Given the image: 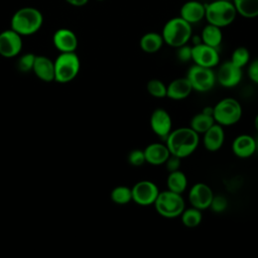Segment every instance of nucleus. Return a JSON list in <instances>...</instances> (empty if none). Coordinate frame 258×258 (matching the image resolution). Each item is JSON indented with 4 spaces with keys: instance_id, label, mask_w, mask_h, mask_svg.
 <instances>
[{
    "instance_id": "30",
    "label": "nucleus",
    "mask_w": 258,
    "mask_h": 258,
    "mask_svg": "<svg viewBox=\"0 0 258 258\" xmlns=\"http://www.w3.org/2000/svg\"><path fill=\"white\" fill-rule=\"evenodd\" d=\"M235 66L243 69L245 68L250 61V52L247 47L245 46H238L236 47L231 55L230 59Z\"/></svg>"
},
{
    "instance_id": "29",
    "label": "nucleus",
    "mask_w": 258,
    "mask_h": 258,
    "mask_svg": "<svg viewBox=\"0 0 258 258\" xmlns=\"http://www.w3.org/2000/svg\"><path fill=\"white\" fill-rule=\"evenodd\" d=\"M146 90L150 96L156 99L166 97V85L159 79H151L146 84Z\"/></svg>"
},
{
    "instance_id": "37",
    "label": "nucleus",
    "mask_w": 258,
    "mask_h": 258,
    "mask_svg": "<svg viewBox=\"0 0 258 258\" xmlns=\"http://www.w3.org/2000/svg\"><path fill=\"white\" fill-rule=\"evenodd\" d=\"M66 2H68L70 5L75 6V7H82L85 6L89 0H64Z\"/></svg>"
},
{
    "instance_id": "20",
    "label": "nucleus",
    "mask_w": 258,
    "mask_h": 258,
    "mask_svg": "<svg viewBox=\"0 0 258 258\" xmlns=\"http://www.w3.org/2000/svg\"><path fill=\"white\" fill-rule=\"evenodd\" d=\"M206 6L197 0H189L182 4L179 10V16L191 25L205 18Z\"/></svg>"
},
{
    "instance_id": "6",
    "label": "nucleus",
    "mask_w": 258,
    "mask_h": 258,
    "mask_svg": "<svg viewBox=\"0 0 258 258\" xmlns=\"http://www.w3.org/2000/svg\"><path fill=\"white\" fill-rule=\"evenodd\" d=\"M153 206L161 217L173 219L180 216L185 208V202L180 194L166 189L159 191Z\"/></svg>"
},
{
    "instance_id": "5",
    "label": "nucleus",
    "mask_w": 258,
    "mask_h": 258,
    "mask_svg": "<svg viewBox=\"0 0 258 258\" xmlns=\"http://www.w3.org/2000/svg\"><path fill=\"white\" fill-rule=\"evenodd\" d=\"M243 109L240 102L234 98H224L213 106V118L215 123L221 126H232L238 123L242 117Z\"/></svg>"
},
{
    "instance_id": "14",
    "label": "nucleus",
    "mask_w": 258,
    "mask_h": 258,
    "mask_svg": "<svg viewBox=\"0 0 258 258\" xmlns=\"http://www.w3.org/2000/svg\"><path fill=\"white\" fill-rule=\"evenodd\" d=\"M22 48V36L12 28L0 32V55L14 57Z\"/></svg>"
},
{
    "instance_id": "18",
    "label": "nucleus",
    "mask_w": 258,
    "mask_h": 258,
    "mask_svg": "<svg viewBox=\"0 0 258 258\" xmlns=\"http://www.w3.org/2000/svg\"><path fill=\"white\" fill-rule=\"evenodd\" d=\"M145 161L154 166L162 165L170 155V152L165 143L153 142L148 144L144 149Z\"/></svg>"
},
{
    "instance_id": "12",
    "label": "nucleus",
    "mask_w": 258,
    "mask_h": 258,
    "mask_svg": "<svg viewBox=\"0 0 258 258\" xmlns=\"http://www.w3.org/2000/svg\"><path fill=\"white\" fill-rule=\"evenodd\" d=\"M214 197V191L210 185L205 182H197L192 184L188 190V202L191 207L201 211L210 208Z\"/></svg>"
},
{
    "instance_id": "10",
    "label": "nucleus",
    "mask_w": 258,
    "mask_h": 258,
    "mask_svg": "<svg viewBox=\"0 0 258 258\" xmlns=\"http://www.w3.org/2000/svg\"><path fill=\"white\" fill-rule=\"evenodd\" d=\"M191 60L195 64L214 69L220 63V53L218 48L201 42L191 45Z\"/></svg>"
},
{
    "instance_id": "32",
    "label": "nucleus",
    "mask_w": 258,
    "mask_h": 258,
    "mask_svg": "<svg viewBox=\"0 0 258 258\" xmlns=\"http://www.w3.org/2000/svg\"><path fill=\"white\" fill-rule=\"evenodd\" d=\"M35 55L33 53H25L19 57L17 61V69L22 73H27L32 70Z\"/></svg>"
},
{
    "instance_id": "1",
    "label": "nucleus",
    "mask_w": 258,
    "mask_h": 258,
    "mask_svg": "<svg viewBox=\"0 0 258 258\" xmlns=\"http://www.w3.org/2000/svg\"><path fill=\"white\" fill-rule=\"evenodd\" d=\"M170 154L182 158L191 155L199 147L200 134L188 127L172 129L164 140Z\"/></svg>"
},
{
    "instance_id": "2",
    "label": "nucleus",
    "mask_w": 258,
    "mask_h": 258,
    "mask_svg": "<svg viewBox=\"0 0 258 258\" xmlns=\"http://www.w3.org/2000/svg\"><path fill=\"white\" fill-rule=\"evenodd\" d=\"M42 23V13L34 7L26 6L14 12L10 21V28L21 36H26L37 32L41 28Z\"/></svg>"
},
{
    "instance_id": "11",
    "label": "nucleus",
    "mask_w": 258,
    "mask_h": 258,
    "mask_svg": "<svg viewBox=\"0 0 258 258\" xmlns=\"http://www.w3.org/2000/svg\"><path fill=\"white\" fill-rule=\"evenodd\" d=\"M216 73L217 83L224 88H235L243 78V69L235 66L231 60L224 61L218 67Z\"/></svg>"
},
{
    "instance_id": "36",
    "label": "nucleus",
    "mask_w": 258,
    "mask_h": 258,
    "mask_svg": "<svg viewBox=\"0 0 258 258\" xmlns=\"http://www.w3.org/2000/svg\"><path fill=\"white\" fill-rule=\"evenodd\" d=\"M164 165L168 172L178 170V169H180V166H181V158L170 154L168 156V158L166 159V161L164 162Z\"/></svg>"
},
{
    "instance_id": "19",
    "label": "nucleus",
    "mask_w": 258,
    "mask_h": 258,
    "mask_svg": "<svg viewBox=\"0 0 258 258\" xmlns=\"http://www.w3.org/2000/svg\"><path fill=\"white\" fill-rule=\"evenodd\" d=\"M191 92L192 88L186 77L176 78L166 85V98L173 101L184 100Z\"/></svg>"
},
{
    "instance_id": "22",
    "label": "nucleus",
    "mask_w": 258,
    "mask_h": 258,
    "mask_svg": "<svg viewBox=\"0 0 258 258\" xmlns=\"http://www.w3.org/2000/svg\"><path fill=\"white\" fill-rule=\"evenodd\" d=\"M164 41L161 33H157L154 31L146 32L143 34L139 40V46L141 50L146 53H155L160 50Z\"/></svg>"
},
{
    "instance_id": "25",
    "label": "nucleus",
    "mask_w": 258,
    "mask_h": 258,
    "mask_svg": "<svg viewBox=\"0 0 258 258\" xmlns=\"http://www.w3.org/2000/svg\"><path fill=\"white\" fill-rule=\"evenodd\" d=\"M237 13L245 18L258 16V0H232Z\"/></svg>"
},
{
    "instance_id": "33",
    "label": "nucleus",
    "mask_w": 258,
    "mask_h": 258,
    "mask_svg": "<svg viewBox=\"0 0 258 258\" xmlns=\"http://www.w3.org/2000/svg\"><path fill=\"white\" fill-rule=\"evenodd\" d=\"M128 162L132 166H141L144 163H146L144 151L141 149L131 150L128 154Z\"/></svg>"
},
{
    "instance_id": "13",
    "label": "nucleus",
    "mask_w": 258,
    "mask_h": 258,
    "mask_svg": "<svg viewBox=\"0 0 258 258\" xmlns=\"http://www.w3.org/2000/svg\"><path fill=\"white\" fill-rule=\"evenodd\" d=\"M149 125L155 135L165 140L172 130V119L165 109L157 108L150 115Z\"/></svg>"
},
{
    "instance_id": "41",
    "label": "nucleus",
    "mask_w": 258,
    "mask_h": 258,
    "mask_svg": "<svg viewBox=\"0 0 258 258\" xmlns=\"http://www.w3.org/2000/svg\"><path fill=\"white\" fill-rule=\"evenodd\" d=\"M98 1H103V0H98Z\"/></svg>"
},
{
    "instance_id": "17",
    "label": "nucleus",
    "mask_w": 258,
    "mask_h": 258,
    "mask_svg": "<svg viewBox=\"0 0 258 258\" xmlns=\"http://www.w3.org/2000/svg\"><path fill=\"white\" fill-rule=\"evenodd\" d=\"M52 42L60 52L75 51L78 46V38L75 32L69 28L57 29L52 36Z\"/></svg>"
},
{
    "instance_id": "34",
    "label": "nucleus",
    "mask_w": 258,
    "mask_h": 258,
    "mask_svg": "<svg viewBox=\"0 0 258 258\" xmlns=\"http://www.w3.org/2000/svg\"><path fill=\"white\" fill-rule=\"evenodd\" d=\"M176 58L180 62H187L191 60V45L183 44L176 48Z\"/></svg>"
},
{
    "instance_id": "35",
    "label": "nucleus",
    "mask_w": 258,
    "mask_h": 258,
    "mask_svg": "<svg viewBox=\"0 0 258 258\" xmlns=\"http://www.w3.org/2000/svg\"><path fill=\"white\" fill-rule=\"evenodd\" d=\"M247 76L252 83L258 85V58L249 61L247 64Z\"/></svg>"
},
{
    "instance_id": "31",
    "label": "nucleus",
    "mask_w": 258,
    "mask_h": 258,
    "mask_svg": "<svg viewBox=\"0 0 258 258\" xmlns=\"http://www.w3.org/2000/svg\"><path fill=\"white\" fill-rule=\"evenodd\" d=\"M228 206H229V202L225 196L214 195L209 209H211L214 213L220 214V213L225 212L227 210Z\"/></svg>"
},
{
    "instance_id": "4",
    "label": "nucleus",
    "mask_w": 258,
    "mask_h": 258,
    "mask_svg": "<svg viewBox=\"0 0 258 258\" xmlns=\"http://www.w3.org/2000/svg\"><path fill=\"white\" fill-rule=\"evenodd\" d=\"M205 6V18L208 23L221 28L232 24L238 14L232 1L213 0Z\"/></svg>"
},
{
    "instance_id": "7",
    "label": "nucleus",
    "mask_w": 258,
    "mask_h": 258,
    "mask_svg": "<svg viewBox=\"0 0 258 258\" xmlns=\"http://www.w3.org/2000/svg\"><path fill=\"white\" fill-rule=\"evenodd\" d=\"M54 63V81L66 84L73 81L79 74L81 63L79 56L75 51L60 52L53 61Z\"/></svg>"
},
{
    "instance_id": "3",
    "label": "nucleus",
    "mask_w": 258,
    "mask_h": 258,
    "mask_svg": "<svg viewBox=\"0 0 258 258\" xmlns=\"http://www.w3.org/2000/svg\"><path fill=\"white\" fill-rule=\"evenodd\" d=\"M161 35L164 43L177 48L190 40L192 35L191 24L180 16L170 18L163 25Z\"/></svg>"
},
{
    "instance_id": "39",
    "label": "nucleus",
    "mask_w": 258,
    "mask_h": 258,
    "mask_svg": "<svg viewBox=\"0 0 258 258\" xmlns=\"http://www.w3.org/2000/svg\"><path fill=\"white\" fill-rule=\"evenodd\" d=\"M255 141H256V152H258V134L255 137Z\"/></svg>"
},
{
    "instance_id": "8",
    "label": "nucleus",
    "mask_w": 258,
    "mask_h": 258,
    "mask_svg": "<svg viewBox=\"0 0 258 258\" xmlns=\"http://www.w3.org/2000/svg\"><path fill=\"white\" fill-rule=\"evenodd\" d=\"M185 77L189 81L192 91L199 93H207L211 91L217 83L216 73L213 69L198 64H192L187 70Z\"/></svg>"
},
{
    "instance_id": "9",
    "label": "nucleus",
    "mask_w": 258,
    "mask_h": 258,
    "mask_svg": "<svg viewBox=\"0 0 258 258\" xmlns=\"http://www.w3.org/2000/svg\"><path fill=\"white\" fill-rule=\"evenodd\" d=\"M132 202L141 207L152 206L159 194L158 186L151 180L137 181L132 187Z\"/></svg>"
},
{
    "instance_id": "21",
    "label": "nucleus",
    "mask_w": 258,
    "mask_h": 258,
    "mask_svg": "<svg viewBox=\"0 0 258 258\" xmlns=\"http://www.w3.org/2000/svg\"><path fill=\"white\" fill-rule=\"evenodd\" d=\"M32 71L43 82L54 81V63L44 55H35Z\"/></svg>"
},
{
    "instance_id": "26",
    "label": "nucleus",
    "mask_w": 258,
    "mask_h": 258,
    "mask_svg": "<svg viewBox=\"0 0 258 258\" xmlns=\"http://www.w3.org/2000/svg\"><path fill=\"white\" fill-rule=\"evenodd\" d=\"M215 123V120L212 115L206 114L203 111L192 116V118L189 121V127L196 131L198 134L205 133L213 124Z\"/></svg>"
},
{
    "instance_id": "40",
    "label": "nucleus",
    "mask_w": 258,
    "mask_h": 258,
    "mask_svg": "<svg viewBox=\"0 0 258 258\" xmlns=\"http://www.w3.org/2000/svg\"><path fill=\"white\" fill-rule=\"evenodd\" d=\"M226 1H232V0H226Z\"/></svg>"
},
{
    "instance_id": "38",
    "label": "nucleus",
    "mask_w": 258,
    "mask_h": 258,
    "mask_svg": "<svg viewBox=\"0 0 258 258\" xmlns=\"http://www.w3.org/2000/svg\"><path fill=\"white\" fill-rule=\"evenodd\" d=\"M254 127L257 131V134H258V114L255 116V119H254Z\"/></svg>"
},
{
    "instance_id": "24",
    "label": "nucleus",
    "mask_w": 258,
    "mask_h": 258,
    "mask_svg": "<svg viewBox=\"0 0 258 258\" xmlns=\"http://www.w3.org/2000/svg\"><path fill=\"white\" fill-rule=\"evenodd\" d=\"M166 185L167 189L181 195L187 187V177L180 169L171 171L166 178Z\"/></svg>"
},
{
    "instance_id": "16",
    "label": "nucleus",
    "mask_w": 258,
    "mask_h": 258,
    "mask_svg": "<svg viewBox=\"0 0 258 258\" xmlns=\"http://www.w3.org/2000/svg\"><path fill=\"white\" fill-rule=\"evenodd\" d=\"M232 151L239 158H249L256 153L255 137L250 134L237 135L232 142Z\"/></svg>"
},
{
    "instance_id": "28",
    "label": "nucleus",
    "mask_w": 258,
    "mask_h": 258,
    "mask_svg": "<svg viewBox=\"0 0 258 258\" xmlns=\"http://www.w3.org/2000/svg\"><path fill=\"white\" fill-rule=\"evenodd\" d=\"M110 198L114 204L127 205L132 202L131 187L126 185H118L112 189Z\"/></svg>"
},
{
    "instance_id": "23",
    "label": "nucleus",
    "mask_w": 258,
    "mask_h": 258,
    "mask_svg": "<svg viewBox=\"0 0 258 258\" xmlns=\"http://www.w3.org/2000/svg\"><path fill=\"white\" fill-rule=\"evenodd\" d=\"M201 39L203 43L218 48L223 40L222 28L208 23L201 32Z\"/></svg>"
},
{
    "instance_id": "15",
    "label": "nucleus",
    "mask_w": 258,
    "mask_h": 258,
    "mask_svg": "<svg viewBox=\"0 0 258 258\" xmlns=\"http://www.w3.org/2000/svg\"><path fill=\"white\" fill-rule=\"evenodd\" d=\"M202 142L204 147L210 152L220 150L225 142L224 127L218 123H214L205 133H203Z\"/></svg>"
},
{
    "instance_id": "27",
    "label": "nucleus",
    "mask_w": 258,
    "mask_h": 258,
    "mask_svg": "<svg viewBox=\"0 0 258 258\" xmlns=\"http://www.w3.org/2000/svg\"><path fill=\"white\" fill-rule=\"evenodd\" d=\"M179 217L183 226L189 229L197 228L198 226H200L203 220L202 211L191 206L189 208H184Z\"/></svg>"
}]
</instances>
